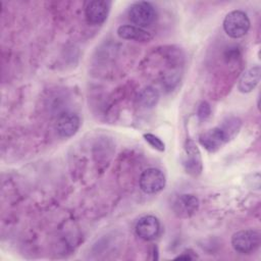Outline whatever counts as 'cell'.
<instances>
[{
  "instance_id": "7",
  "label": "cell",
  "mask_w": 261,
  "mask_h": 261,
  "mask_svg": "<svg viewBox=\"0 0 261 261\" xmlns=\"http://www.w3.org/2000/svg\"><path fill=\"white\" fill-rule=\"evenodd\" d=\"M136 234L144 241H153L160 233V222L154 215H144L135 226Z\"/></svg>"
},
{
  "instance_id": "1",
  "label": "cell",
  "mask_w": 261,
  "mask_h": 261,
  "mask_svg": "<svg viewBox=\"0 0 261 261\" xmlns=\"http://www.w3.org/2000/svg\"><path fill=\"white\" fill-rule=\"evenodd\" d=\"M223 30L232 39L244 37L250 30V19L246 12L233 10L227 13L223 19Z\"/></svg>"
},
{
  "instance_id": "13",
  "label": "cell",
  "mask_w": 261,
  "mask_h": 261,
  "mask_svg": "<svg viewBox=\"0 0 261 261\" xmlns=\"http://www.w3.org/2000/svg\"><path fill=\"white\" fill-rule=\"evenodd\" d=\"M159 98L160 95L158 90L152 86H147L139 92L137 101L140 107L144 109H151L158 103Z\"/></svg>"
},
{
  "instance_id": "4",
  "label": "cell",
  "mask_w": 261,
  "mask_h": 261,
  "mask_svg": "<svg viewBox=\"0 0 261 261\" xmlns=\"http://www.w3.org/2000/svg\"><path fill=\"white\" fill-rule=\"evenodd\" d=\"M166 184L164 173L155 167H150L145 169L139 179L140 189L149 195L157 194L161 192Z\"/></svg>"
},
{
  "instance_id": "17",
  "label": "cell",
  "mask_w": 261,
  "mask_h": 261,
  "mask_svg": "<svg viewBox=\"0 0 261 261\" xmlns=\"http://www.w3.org/2000/svg\"><path fill=\"white\" fill-rule=\"evenodd\" d=\"M195 259H198V256L194 251H192L190 249L184 251L181 254H179L178 256H176L174 258V260H190V261L195 260Z\"/></svg>"
},
{
  "instance_id": "15",
  "label": "cell",
  "mask_w": 261,
  "mask_h": 261,
  "mask_svg": "<svg viewBox=\"0 0 261 261\" xmlns=\"http://www.w3.org/2000/svg\"><path fill=\"white\" fill-rule=\"evenodd\" d=\"M143 138L152 148H154L155 150H157L159 152H164L165 144L159 137H157L151 133H146L143 135Z\"/></svg>"
},
{
  "instance_id": "6",
  "label": "cell",
  "mask_w": 261,
  "mask_h": 261,
  "mask_svg": "<svg viewBox=\"0 0 261 261\" xmlns=\"http://www.w3.org/2000/svg\"><path fill=\"white\" fill-rule=\"evenodd\" d=\"M199 199L192 194H180L172 202L173 213L179 218H189L199 209Z\"/></svg>"
},
{
  "instance_id": "16",
  "label": "cell",
  "mask_w": 261,
  "mask_h": 261,
  "mask_svg": "<svg viewBox=\"0 0 261 261\" xmlns=\"http://www.w3.org/2000/svg\"><path fill=\"white\" fill-rule=\"evenodd\" d=\"M211 115V107L208 102L202 101L197 109V116L200 120H205Z\"/></svg>"
},
{
  "instance_id": "10",
  "label": "cell",
  "mask_w": 261,
  "mask_h": 261,
  "mask_svg": "<svg viewBox=\"0 0 261 261\" xmlns=\"http://www.w3.org/2000/svg\"><path fill=\"white\" fill-rule=\"evenodd\" d=\"M81 119L73 112L62 113L56 121V132L61 138H70L75 135L80 128Z\"/></svg>"
},
{
  "instance_id": "5",
  "label": "cell",
  "mask_w": 261,
  "mask_h": 261,
  "mask_svg": "<svg viewBox=\"0 0 261 261\" xmlns=\"http://www.w3.org/2000/svg\"><path fill=\"white\" fill-rule=\"evenodd\" d=\"M182 164L186 172L193 176H198L203 170L201 153L193 140H187L185 144V157Z\"/></svg>"
},
{
  "instance_id": "2",
  "label": "cell",
  "mask_w": 261,
  "mask_h": 261,
  "mask_svg": "<svg viewBox=\"0 0 261 261\" xmlns=\"http://www.w3.org/2000/svg\"><path fill=\"white\" fill-rule=\"evenodd\" d=\"M261 243L259 230L248 228L234 232L231 237V246L240 254H251L256 251Z\"/></svg>"
},
{
  "instance_id": "12",
  "label": "cell",
  "mask_w": 261,
  "mask_h": 261,
  "mask_svg": "<svg viewBox=\"0 0 261 261\" xmlns=\"http://www.w3.org/2000/svg\"><path fill=\"white\" fill-rule=\"evenodd\" d=\"M261 69L260 66H253L247 69L240 77L238 83V90L241 93H250L252 92L260 81Z\"/></svg>"
},
{
  "instance_id": "3",
  "label": "cell",
  "mask_w": 261,
  "mask_h": 261,
  "mask_svg": "<svg viewBox=\"0 0 261 261\" xmlns=\"http://www.w3.org/2000/svg\"><path fill=\"white\" fill-rule=\"evenodd\" d=\"M128 18L134 24L143 29L151 25L155 21L156 10L150 2L138 1L130 5Z\"/></svg>"
},
{
  "instance_id": "9",
  "label": "cell",
  "mask_w": 261,
  "mask_h": 261,
  "mask_svg": "<svg viewBox=\"0 0 261 261\" xmlns=\"http://www.w3.org/2000/svg\"><path fill=\"white\" fill-rule=\"evenodd\" d=\"M199 142L201 146L204 147V149H206L208 152L214 153L218 151L226 142H228V139L220 126H215L201 134L199 137Z\"/></svg>"
},
{
  "instance_id": "8",
  "label": "cell",
  "mask_w": 261,
  "mask_h": 261,
  "mask_svg": "<svg viewBox=\"0 0 261 261\" xmlns=\"http://www.w3.org/2000/svg\"><path fill=\"white\" fill-rule=\"evenodd\" d=\"M110 2L105 0H94L87 3L85 7L86 19L90 24L99 25L103 23L109 13Z\"/></svg>"
},
{
  "instance_id": "14",
  "label": "cell",
  "mask_w": 261,
  "mask_h": 261,
  "mask_svg": "<svg viewBox=\"0 0 261 261\" xmlns=\"http://www.w3.org/2000/svg\"><path fill=\"white\" fill-rule=\"evenodd\" d=\"M219 126L223 129L229 141L238 134L241 127V120L238 117H228Z\"/></svg>"
},
{
  "instance_id": "11",
  "label": "cell",
  "mask_w": 261,
  "mask_h": 261,
  "mask_svg": "<svg viewBox=\"0 0 261 261\" xmlns=\"http://www.w3.org/2000/svg\"><path fill=\"white\" fill-rule=\"evenodd\" d=\"M117 35L123 40H130L137 42H149L153 39V36L146 30L132 24H123L117 29Z\"/></svg>"
}]
</instances>
